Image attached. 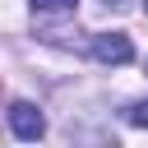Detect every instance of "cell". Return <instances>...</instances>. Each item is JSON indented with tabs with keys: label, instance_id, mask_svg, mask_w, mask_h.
Returning a JSON list of instances; mask_svg holds the SVG:
<instances>
[{
	"label": "cell",
	"instance_id": "obj_2",
	"mask_svg": "<svg viewBox=\"0 0 148 148\" xmlns=\"http://www.w3.org/2000/svg\"><path fill=\"white\" fill-rule=\"evenodd\" d=\"M9 125H14L18 139H42V134H46V116H42L32 102H14V106H9Z\"/></svg>",
	"mask_w": 148,
	"mask_h": 148
},
{
	"label": "cell",
	"instance_id": "obj_3",
	"mask_svg": "<svg viewBox=\"0 0 148 148\" xmlns=\"http://www.w3.org/2000/svg\"><path fill=\"white\" fill-rule=\"evenodd\" d=\"M79 0H32V9L37 14H56V9H74Z\"/></svg>",
	"mask_w": 148,
	"mask_h": 148
},
{
	"label": "cell",
	"instance_id": "obj_4",
	"mask_svg": "<svg viewBox=\"0 0 148 148\" xmlns=\"http://www.w3.org/2000/svg\"><path fill=\"white\" fill-rule=\"evenodd\" d=\"M130 125H148V102H134L130 106Z\"/></svg>",
	"mask_w": 148,
	"mask_h": 148
},
{
	"label": "cell",
	"instance_id": "obj_1",
	"mask_svg": "<svg viewBox=\"0 0 148 148\" xmlns=\"http://www.w3.org/2000/svg\"><path fill=\"white\" fill-rule=\"evenodd\" d=\"M134 56V42L125 37V32H102V37H92V60L97 65H125Z\"/></svg>",
	"mask_w": 148,
	"mask_h": 148
}]
</instances>
